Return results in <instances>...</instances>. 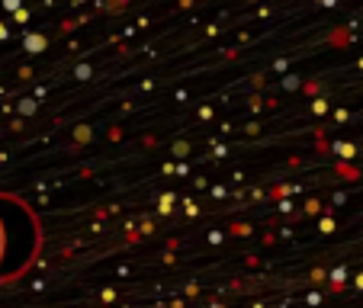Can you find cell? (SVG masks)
Masks as SVG:
<instances>
[{"instance_id":"cell-1","label":"cell","mask_w":363,"mask_h":308,"mask_svg":"<svg viewBox=\"0 0 363 308\" xmlns=\"http://www.w3.org/2000/svg\"><path fill=\"white\" fill-rule=\"evenodd\" d=\"M45 45H48V39H45V35H39V33H26V39H23V48H26L29 55L45 52Z\"/></svg>"},{"instance_id":"cell-2","label":"cell","mask_w":363,"mask_h":308,"mask_svg":"<svg viewBox=\"0 0 363 308\" xmlns=\"http://www.w3.org/2000/svg\"><path fill=\"white\" fill-rule=\"evenodd\" d=\"M13 16H16V23H26V20H29V10L20 7V10H13Z\"/></svg>"},{"instance_id":"cell-3","label":"cell","mask_w":363,"mask_h":308,"mask_svg":"<svg viewBox=\"0 0 363 308\" xmlns=\"http://www.w3.org/2000/svg\"><path fill=\"white\" fill-rule=\"evenodd\" d=\"M87 138H90V129L87 125H81V129H77V142H87Z\"/></svg>"},{"instance_id":"cell-4","label":"cell","mask_w":363,"mask_h":308,"mask_svg":"<svg viewBox=\"0 0 363 308\" xmlns=\"http://www.w3.org/2000/svg\"><path fill=\"white\" fill-rule=\"evenodd\" d=\"M337 151H341L344 158H350V154H354V148H350V144H337Z\"/></svg>"},{"instance_id":"cell-5","label":"cell","mask_w":363,"mask_h":308,"mask_svg":"<svg viewBox=\"0 0 363 308\" xmlns=\"http://www.w3.org/2000/svg\"><path fill=\"white\" fill-rule=\"evenodd\" d=\"M4 7H7V10H20V0H4Z\"/></svg>"},{"instance_id":"cell-6","label":"cell","mask_w":363,"mask_h":308,"mask_svg":"<svg viewBox=\"0 0 363 308\" xmlns=\"http://www.w3.org/2000/svg\"><path fill=\"white\" fill-rule=\"evenodd\" d=\"M123 4H125V0H110V10H119Z\"/></svg>"},{"instance_id":"cell-7","label":"cell","mask_w":363,"mask_h":308,"mask_svg":"<svg viewBox=\"0 0 363 308\" xmlns=\"http://www.w3.org/2000/svg\"><path fill=\"white\" fill-rule=\"evenodd\" d=\"M0 39H7V26L4 23H0Z\"/></svg>"},{"instance_id":"cell-8","label":"cell","mask_w":363,"mask_h":308,"mask_svg":"<svg viewBox=\"0 0 363 308\" xmlns=\"http://www.w3.org/2000/svg\"><path fill=\"white\" fill-rule=\"evenodd\" d=\"M357 286H360V289H363V273H360V276H357Z\"/></svg>"}]
</instances>
